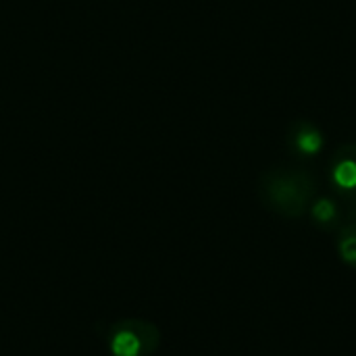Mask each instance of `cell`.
I'll return each mask as SVG.
<instances>
[{
	"instance_id": "6da1fadb",
	"label": "cell",
	"mask_w": 356,
	"mask_h": 356,
	"mask_svg": "<svg viewBox=\"0 0 356 356\" xmlns=\"http://www.w3.org/2000/svg\"><path fill=\"white\" fill-rule=\"evenodd\" d=\"M315 194V181L302 171L275 169L261 179V198L277 215L298 219L305 215Z\"/></svg>"
},
{
	"instance_id": "7a4b0ae2",
	"label": "cell",
	"mask_w": 356,
	"mask_h": 356,
	"mask_svg": "<svg viewBox=\"0 0 356 356\" xmlns=\"http://www.w3.org/2000/svg\"><path fill=\"white\" fill-rule=\"evenodd\" d=\"M292 144H294V148H296L298 152L313 156V154H317V152L321 150V146H323V136H321V131L315 129L311 123L298 121V123L294 125Z\"/></svg>"
},
{
	"instance_id": "3957f363",
	"label": "cell",
	"mask_w": 356,
	"mask_h": 356,
	"mask_svg": "<svg viewBox=\"0 0 356 356\" xmlns=\"http://www.w3.org/2000/svg\"><path fill=\"white\" fill-rule=\"evenodd\" d=\"M334 181L342 190H355L356 188V156H344L334 165Z\"/></svg>"
},
{
	"instance_id": "277c9868",
	"label": "cell",
	"mask_w": 356,
	"mask_h": 356,
	"mask_svg": "<svg viewBox=\"0 0 356 356\" xmlns=\"http://www.w3.org/2000/svg\"><path fill=\"white\" fill-rule=\"evenodd\" d=\"M338 252L346 265L356 269V223L355 225H346L342 229L340 242H338Z\"/></svg>"
},
{
	"instance_id": "5b68a950",
	"label": "cell",
	"mask_w": 356,
	"mask_h": 356,
	"mask_svg": "<svg viewBox=\"0 0 356 356\" xmlns=\"http://www.w3.org/2000/svg\"><path fill=\"white\" fill-rule=\"evenodd\" d=\"M140 340L131 332H121L113 340V355L115 356H138L140 355Z\"/></svg>"
},
{
	"instance_id": "8992f818",
	"label": "cell",
	"mask_w": 356,
	"mask_h": 356,
	"mask_svg": "<svg viewBox=\"0 0 356 356\" xmlns=\"http://www.w3.org/2000/svg\"><path fill=\"white\" fill-rule=\"evenodd\" d=\"M311 215H313V219H315L319 225H332V223L338 219V209H336V204H334L332 200L321 198V200H317V202L313 204Z\"/></svg>"
}]
</instances>
